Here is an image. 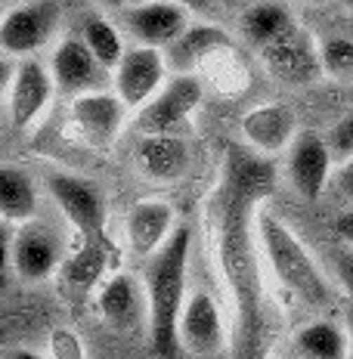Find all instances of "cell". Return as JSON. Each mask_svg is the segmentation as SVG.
Segmentation results:
<instances>
[{"mask_svg": "<svg viewBox=\"0 0 353 359\" xmlns=\"http://www.w3.org/2000/svg\"><path fill=\"white\" fill-rule=\"evenodd\" d=\"M276 189V168L267 155L232 146L220 183L208 198V233L223 288L232 304V359H267L276 341L264 254L258 242V211Z\"/></svg>", "mask_w": 353, "mask_h": 359, "instance_id": "6da1fadb", "label": "cell"}, {"mask_svg": "<svg viewBox=\"0 0 353 359\" xmlns=\"http://www.w3.org/2000/svg\"><path fill=\"white\" fill-rule=\"evenodd\" d=\"M192 236L189 226H177L174 236L146 264V319L149 344L159 359H180V316L186 306V269H189Z\"/></svg>", "mask_w": 353, "mask_h": 359, "instance_id": "7a4b0ae2", "label": "cell"}, {"mask_svg": "<svg viewBox=\"0 0 353 359\" xmlns=\"http://www.w3.org/2000/svg\"><path fill=\"white\" fill-rule=\"evenodd\" d=\"M254 226H258V242H260V254H264V264L273 273V279L291 297H298L300 304L313 306V310H326L335 301L332 279L322 273L319 260L300 242V236L279 214L269 211L267 205L258 211Z\"/></svg>", "mask_w": 353, "mask_h": 359, "instance_id": "3957f363", "label": "cell"}, {"mask_svg": "<svg viewBox=\"0 0 353 359\" xmlns=\"http://www.w3.org/2000/svg\"><path fill=\"white\" fill-rule=\"evenodd\" d=\"M201 96H205V90H201V81L195 74L168 78V84L142 109H137V130L142 137H164V133L180 137L186 121L201 106Z\"/></svg>", "mask_w": 353, "mask_h": 359, "instance_id": "277c9868", "label": "cell"}, {"mask_svg": "<svg viewBox=\"0 0 353 359\" xmlns=\"http://www.w3.org/2000/svg\"><path fill=\"white\" fill-rule=\"evenodd\" d=\"M59 25V10L53 0H28L0 19V50L10 56L32 59L41 47H47Z\"/></svg>", "mask_w": 353, "mask_h": 359, "instance_id": "5b68a950", "label": "cell"}, {"mask_svg": "<svg viewBox=\"0 0 353 359\" xmlns=\"http://www.w3.org/2000/svg\"><path fill=\"white\" fill-rule=\"evenodd\" d=\"M115 96L127 109H142L159 90L168 84V59L155 47H131L118 69L112 72Z\"/></svg>", "mask_w": 353, "mask_h": 359, "instance_id": "8992f818", "label": "cell"}, {"mask_svg": "<svg viewBox=\"0 0 353 359\" xmlns=\"http://www.w3.org/2000/svg\"><path fill=\"white\" fill-rule=\"evenodd\" d=\"M53 93H56L53 72L44 62H37V59H22L16 65V78H13L10 93H6L13 127L22 133L32 130V127L47 115L50 102H53Z\"/></svg>", "mask_w": 353, "mask_h": 359, "instance_id": "52a82bcc", "label": "cell"}, {"mask_svg": "<svg viewBox=\"0 0 353 359\" xmlns=\"http://www.w3.org/2000/svg\"><path fill=\"white\" fill-rule=\"evenodd\" d=\"M332 149L328 140L317 137V133H300L288 149V161H285V174H288L291 189L300 198L317 201L326 186L332 183Z\"/></svg>", "mask_w": 353, "mask_h": 359, "instance_id": "ba28073f", "label": "cell"}, {"mask_svg": "<svg viewBox=\"0 0 353 359\" xmlns=\"http://www.w3.org/2000/svg\"><path fill=\"white\" fill-rule=\"evenodd\" d=\"M124 102L115 93H84L74 96L69 121L81 140L93 149H106L118 140L124 127Z\"/></svg>", "mask_w": 353, "mask_h": 359, "instance_id": "9c48e42d", "label": "cell"}, {"mask_svg": "<svg viewBox=\"0 0 353 359\" xmlns=\"http://www.w3.org/2000/svg\"><path fill=\"white\" fill-rule=\"evenodd\" d=\"M242 137L245 143L260 155L288 152L298 140V115L285 102H264L242 115Z\"/></svg>", "mask_w": 353, "mask_h": 359, "instance_id": "30bf717a", "label": "cell"}, {"mask_svg": "<svg viewBox=\"0 0 353 359\" xmlns=\"http://www.w3.org/2000/svg\"><path fill=\"white\" fill-rule=\"evenodd\" d=\"M260 59L269 72L285 84H307L317 74H322L319 65V41H313L304 28H295L291 34H285L282 41L269 43L267 50H260Z\"/></svg>", "mask_w": 353, "mask_h": 359, "instance_id": "8fae6325", "label": "cell"}, {"mask_svg": "<svg viewBox=\"0 0 353 359\" xmlns=\"http://www.w3.org/2000/svg\"><path fill=\"white\" fill-rule=\"evenodd\" d=\"M189 25V13L171 4H131L124 6V28L140 47L168 50Z\"/></svg>", "mask_w": 353, "mask_h": 359, "instance_id": "7c38bea8", "label": "cell"}, {"mask_svg": "<svg viewBox=\"0 0 353 359\" xmlns=\"http://www.w3.org/2000/svg\"><path fill=\"white\" fill-rule=\"evenodd\" d=\"M227 341L223 316L208 291H192L180 316V344L195 356H211Z\"/></svg>", "mask_w": 353, "mask_h": 359, "instance_id": "4fadbf2b", "label": "cell"}, {"mask_svg": "<svg viewBox=\"0 0 353 359\" xmlns=\"http://www.w3.org/2000/svg\"><path fill=\"white\" fill-rule=\"evenodd\" d=\"M53 81L59 90L74 96L96 93L106 84V69L96 62V56L87 50V43L81 37H65L62 43L53 50V62H50Z\"/></svg>", "mask_w": 353, "mask_h": 359, "instance_id": "5bb4252c", "label": "cell"}, {"mask_svg": "<svg viewBox=\"0 0 353 359\" xmlns=\"http://www.w3.org/2000/svg\"><path fill=\"white\" fill-rule=\"evenodd\" d=\"M47 192L53 196L59 211L69 217L84 236H100L102 233L106 211H102V198L93 186H87L84 180H78L72 174H50L47 177Z\"/></svg>", "mask_w": 353, "mask_h": 359, "instance_id": "9a60e30c", "label": "cell"}, {"mask_svg": "<svg viewBox=\"0 0 353 359\" xmlns=\"http://www.w3.org/2000/svg\"><path fill=\"white\" fill-rule=\"evenodd\" d=\"M180 226L177 214L168 201L161 198H142L131 208L127 214V245L137 257H152L155 251L174 236V229Z\"/></svg>", "mask_w": 353, "mask_h": 359, "instance_id": "2e32d148", "label": "cell"}, {"mask_svg": "<svg viewBox=\"0 0 353 359\" xmlns=\"http://www.w3.org/2000/svg\"><path fill=\"white\" fill-rule=\"evenodd\" d=\"M229 47H232V37L227 28L214 25V22H189L186 32L168 47L164 59H168V69L189 74L201 59L220 53V50H229Z\"/></svg>", "mask_w": 353, "mask_h": 359, "instance_id": "e0dca14e", "label": "cell"}, {"mask_svg": "<svg viewBox=\"0 0 353 359\" xmlns=\"http://www.w3.org/2000/svg\"><path fill=\"white\" fill-rule=\"evenodd\" d=\"M59 264V245L56 238L37 223H25L13 242V269L25 282H41Z\"/></svg>", "mask_w": 353, "mask_h": 359, "instance_id": "ac0fdd59", "label": "cell"}, {"mask_svg": "<svg viewBox=\"0 0 353 359\" xmlns=\"http://www.w3.org/2000/svg\"><path fill=\"white\" fill-rule=\"evenodd\" d=\"M137 164L149 180L171 183L189 170V149L180 137H142L137 146Z\"/></svg>", "mask_w": 353, "mask_h": 359, "instance_id": "d6986e66", "label": "cell"}, {"mask_svg": "<svg viewBox=\"0 0 353 359\" xmlns=\"http://www.w3.org/2000/svg\"><path fill=\"white\" fill-rule=\"evenodd\" d=\"M239 25H242V37L251 47L267 50L269 43L282 41L285 34L295 32L298 22H295V13L285 4H279V0H258V4L242 13Z\"/></svg>", "mask_w": 353, "mask_h": 359, "instance_id": "ffe728a7", "label": "cell"}, {"mask_svg": "<svg viewBox=\"0 0 353 359\" xmlns=\"http://www.w3.org/2000/svg\"><path fill=\"white\" fill-rule=\"evenodd\" d=\"M300 359H347V332L335 319H313L295 334Z\"/></svg>", "mask_w": 353, "mask_h": 359, "instance_id": "44dd1931", "label": "cell"}, {"mask_svg": "<svg viewBox=\"0 0 353 359\" xmlns=\"http://www.w3.org/2000/svg\"><path fill=\"white\" fill-rule=\"evenodd\" d=\"M37 211L34 180L13 164H0V217L10 223H25Z\"/></svg>", "mask_w": 353, "mask_h": 359, "instance_id": "7402d4cb", "label": "cell"}, {"mask_svg": "<svg viewBox=\"0 0 353 359\" xmlns=\"http://www.w3.org/2000/svg\"><path fill=\"white\" fill-rule=\"evenodd\" d=\"M100 313L109 325L131 328L140 319V291L131 276H115L100 291Z\"/></svg>", "mask_w": 353, "mask_h": 359, "instance_id": "603a6c76", "label": "cell"}, {"mask_svg": "<svg viewBox=\"0 0 353 359\" xmlns=\"http://www.w3.org/2000/svg\"><path fill=\"white\" fill-rule=\"evenodd\" d=\"M81 41L87 43V50L96 56V62L106 72H115L118 62H121L127 53L121 32H118L106 16H87L84 28H81Z\"/></svg>", "mask_w": 353, "mask_h": 359, "instance_id": "cb8c5ba5", "label": "cell"}, {"mask_svg": "<svg viewBox=\"0 0 353 359\" xmlns=\"http://www.w3.org/2000/svg\"><path fill=\"white\" fill-rule=\"evenodd\" d=\"M319 65L322 74L332 81L353 84V37L332 34L319 41Z\"/></svg>", "mask_w": 353, "mask_h": 359, "instance_id": "d4e9b609", "label": "cell"}, {"mask_svg": "<svg viewBox=\"0 0 353 359\" xmlns=\"http://www.w3.org/2000/svg\"><path fill=\"white\" fill-rule=\"evenodd\" d=\"M50 359H87V347L72 328L50 332Z\"/></svg>", "mask_w": 353, "mask_h": 359, "instance_id": "484cf974", "label": "cell"}, {"mask_svg": "<svg viewBox=\"0 0 353 359\" xmlns=\"http://www.w3.org/2000/svg\"><path fill=\"white\" fill-rule=\"evenodd\" d=\"M328 149H332V155L338 161H347L353 155V115L341 118V121L332 127V133H328Z\"/></svg>", "mask_w": 353, "mask_h": 359, "instance_id": "4316f807", "label": "cell"}, {"mask_svg": "<svg viewBox=\"0 0 353 359\" xmlns=\"http://www.w3.org/2000/svg\"><path fill=\"white\" fill-rule=\"evenodd\" d=\"M13 242H16V233L10 229V220L0 217V291L10 285L13 276Z\"/></svg>", "mask_w": 353, "mask_h": 359, "instance_id": "83f0119b", "label": "cell"}, {"mask_svg": "<svg viewBox=\"0 0 353 359\" xmlns=\"http://www.w3.org/2000/svg\"><path fill=\"white\" fill-rule=\"evenodd\" d=\"M332 266H335V279L338 285L344 288V294L353 301V248H338L335 257H332Z\"/></svg>", "mask_w": 353, "mask_h": 359, "instance_id": "f1b7e54d", "label": "cell"}, {"mask_svg": "<svg viewBox=\"0 0 353 359\" xmlns=\"http://www.w3.org/2000/svg\"><path fill=\"white\" fill-rule=\"evenodd\" d=\"M335 189L341 192V196L353 205V155H350L347 161H341V168H338V174H335Z\"/></svg>", "mask_w": 353, "mask_h": 359, "instance_id": "f546056e", "label": "cell"}, {"mask_svg": "<svg viewBox=\"0 0 353 359\" xmlns=\"http://www.w3.org/2000/svg\"><path fill=\"white\" fill-rule=\"evenodd\" d=\"M335 236L344 248H353V208H347V211H341L335 217Z\"/></svg>", "mask_w": 353, "mask_h": 359, "instance_id": "4dcf8cb0", "label": "cell"}, {"mask_svg": "<svg viewBox=\"0 0 353 359\" xmlns=\"http://www.w3.org/2000/svg\"><path fill=\"white\" fill-rule=\"evenodd\" d=\"M133 4H146V0H133ZM149 4H171L186 13H211L214 0H149Z\"/></svg>", "mask_w": 353, "mask_h": 359, "instance_id": "1f68e13d", "label": "cell"}, {"mask_svg": "<svg viewBox=\"0 0 353 359\" xmlns=\"http://www.w3.org/2000/svg\"><path fill=\"white\" fill-rule=\"evenodd\" d=\"M13 78H16V62H13V59H6V56H0V96L10 93Z\"/></svg>", "mask_w": 353, "mask_h": 359, "instance_id": "d6a6232c", "label": "cell"}, {"mask_svg": "<svg viewBox=\"0 0 353 359\" xmlns=\"http://www.w3.org/2000/svg\"><path fill=\"white\" fill-rule=\"evenodd\" d=\"M344 332H347V359H353V304L344 313Z\"/></svg>", "mask_w": 353, "mask_h": 359, "instance_id": "836d02e7", "label": "cell"}, {"mask_svg": "<svg viewBox=\"0 0 353 359\" xmlns=\"http://www.w3.org/2000/svg\"><path fill=\"white\" fill-rule=\"evenodd\" d=\"M93 4L106 6V10H121V6H127V4H133V0H93Z\"/></svg>", "mask_w": 353, "mask_h": 359, "instance_id": "e575fe53", "label": "cell"}, {"mask_svg": "<svg viewBox=\"0 0 353 359\" xmlns=\"http://www.w3.org/2000/svg\"><path fill=\"white\" fill-rule=\"evenodd\" d=\"M10 359H47V356H41V353H34V350H16Z\"/></svg>", "mask_w": 353, "mask_h": 359, "instance_id": "d590c367", "label": "cell"}, {"mask_svg": "<svg viewBox=\"0 0 353 359\" xmlns=\"http://www.w3.org/2000/svg\"><path fill=\"white\" fill-rule=\"evenodd\" d=\"M217 4H223V6H239L242 0H217Z\"/></svg>", "mask_w": 353, "mask_h": 359, "instance_id": "8d00e7d4", "label": "cell"}, {"mask_svg": "<svg viewBox=\"0 0 353 359\" xmlns=\"http://www.w3.org/2000/svg\"><path fill=\"white\" fill-rule=\"evenodd\" d=\"M300 4H328V0H300Z\"/></svg>", "mask_w": 353, "mask_h": 359, "instance_id": "74e56055", "label": "cell"}, {"mask_svg": "<svg viewBox=\"0 0 353 359\" xmlns=\"http://www.w3.org/2000/svg\"><path fill=\"white\" fill-rule=\"evenodd\" d=\"M341 4H344V6H347V10H350V13H353V0H341Z\"/></svg>", "mask_w": 353, "mask_h": 359, "instance_id": "f35d334b", "label": "cell"}, {"mask_svg": "<svg viewBox=\"0 0 353 359\" xmlns=\"http://www.w3.org/2000/svg\"><path fill=\"white\" fill-rule=\"evenodd\" d=\"M291 359H300V356H291Z\"/></svg>", "mask_w": 353, "mask_h": 359, "instance_id": "ab89813d", "label": "cell"}]
</instances>
